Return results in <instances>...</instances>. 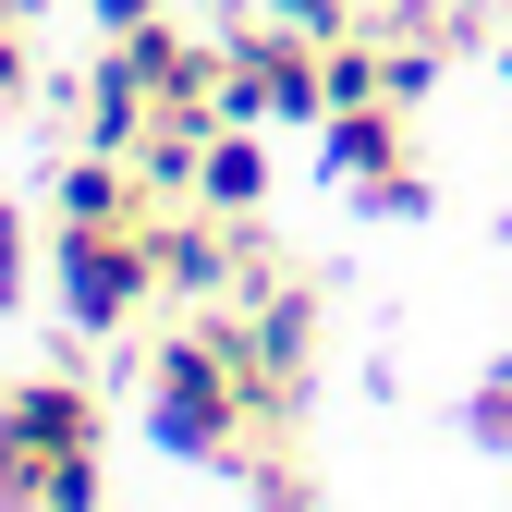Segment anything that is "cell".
<instances>
[{
  "mask_svg": "<svg viewBox=\"0 0 512 512\" xmlns=\"http://www.w3.org/2000/svg\"><path fill=\"white\" fill-rule=\"evenodd\" d=\"M98 391L86 366L0 378V512H98Z\"/></svg>",
  "mask_w": 512,
  "mask_h": 512,
  "instance_id": "obj_1",
  "label": "cell"
},
{
  "mask_svg": "<svg viewBox=\"0 0 512 512\" xmlns=\"http://www.w3.org/2000/svg\"><path fill=\"white\" fill-rule=\"evenodd\" d=\"M147 439H159L171 464L244 476V452H256V403H244V378H232V354H220L208 317L147 342Z\"/></svg>",
  "mask_w": 512,
  "mask_h": 512,
  "instance_id": "obj_2",
  "label": "cell"
},
{
  "mask_svg": "<svg viewBox=\"0 0 512 512\" xmlns=\"http://www.w3.org/2000/svg\"><path fill=\"white\" fill-rule=\"evenodd\" d=\"M147 220H159V208H147ZM147 220H49V293H61V330L110 342V330H135V317L171 293Z\"/></svg>",
  "mask_w": 512,
  "mask_h": 512,
  "instance_id": "obj_3",
  "label": "cell"
},
{
  "mask_svg": "<svg viewBox=\"0 0 512 512\" xmlns=\"http://www.w3.org/2000/svg\"><path fill=\"white\" fill-rule=\"evenodd\" d=\"M330 110V37H305V25H220V122H317Z\"/></svg>",
  "mask_w": 512,
  "mask_h": 512,
  "instance_id": "obj_4",
  "label": "cell"
},
{
  "mask_svg": "<svg viewBox=\"0 0 512 512\" xmlns=\"http://www.w3.org/2000/svg\"><path fill=\"white\" fill-rule=\"evenodd\" d=\"M317 147H330V183H354L378 220H415V208H427L415 110H403V98H354V110H330V122H317Z\"/></svg>",
  "mask_w": 512,
  "mask_h": 512,
  "instance_id": "obj_5",
  "label": "cell"
},
{
  "mask_svg": "<svg viewBox=\"0 0 512 512\" xmlns=\"http://www.w3.org/2000/svg\"><path fill=\"white\" fill-rule=\"evenodd\" d=\"M110 61H122V74H135L147 98H220V37L171 25V13H147L135 37H110Z\"/></svg>",
  "mask_w": 512,
  "mask_h": 512,
  "instance_id": "obj_6",
  "label": "cell"
},
{
  "mask_svg": "<svg viewBox=\"0 0 512 512\" xmlns=\"http://www.w3.org/2000/svg\"><path fill=\"white\" fill-rule=\"evenodd\" d=\"M147 110H159V98H147V86H135V74H122V61L98 49V61H86V86H74V147H122V159H135Z\"/></svg>",
  "mask_w": 512,
  "mask_h": 512,
  "instance_id": "obj_7",
  "label": "cell"
},
{
  "mask_svg": "<svg viewBox=\"0 0 512 512\" xmlns=\"http://www.w3.org/2000/svg\"><path fill=\"white\" fill-rule=\"evenodd\" d=\"M196 208H220V220H256V208H269V147H256V122H220V135H208Z\"/></svg>",
  "mask_w": 512,
  "mask_h": 512,
  "instance_id": "obj_8",
  "label": "cell"
},
{
  "mask_svg": "<svg viewBox=\"0 0 512 512\" xmlns=\"http://www.w3.org/2000/svg\"><path fill=\"white\" fill-rule=\"evenodd\" d=\"M37 98V49H25V13H0V110Z\"/></svg>",
  "mask_w": 512,
  "mask_h": 512,
  "instance_id": "obj_9",
  "label": "cell"
},
{
  "mask_svg": "<svg viewBox=\"0 0 512 512\" xmlns=\"http://www.w3.org/2000/svg\"><path fill=\"white\" fill-rule=\"evenodd\" d=\"M464 427H476V439H488V452H512V366H500V378H488V391H476V403H464Z\"/></svg>",
  "mask_w": 512,
  "mask_h": 512,
  "instance_id": "obj_10",
  "label": "cell"
},
{
  "mask_svg": "<svg viewBox=\"0 0 512 512\" xmlns=\"http://www.w3.org/2000/svg\"><path fill=\"white\" fill-rule=\"evenodd\" d=\"M25 256H37V220H25L13 196H0V281H25Z\"/></svg>",
  "mask_w": 512,
  "mask_h": 512,
  "instance_id": "obj_11",
  "label": "cell"
},
{
  "mask_svg": "<svg viewBox=\"0 0 512 512\" xmlns=\"http://www.w3.org/2000/svg\"><path fill=\"white\" fill-rule=\"evenodd\" d=\"M13 305H25V281H0V317H13Z\"/></svg>",
  "mask_w": 512,
  "mask_h": 512,
  "instance_id": "obj_12",
  "label": "cell"
},
{
  "mask_svg": "<svg viewBox=\"0 0 512 512\" xmlns=\"http://www.w3.org/2000/svg\"><path fill=\"white\" fill-rule=\"evenodd\" d=\"M500 74H512V49H500Z\"/></svg>",
  "mask_w": 512,
  "mask_h": 512,
  "instance_id": "obj_13",
  "label": "cell"
}]
</instances>
